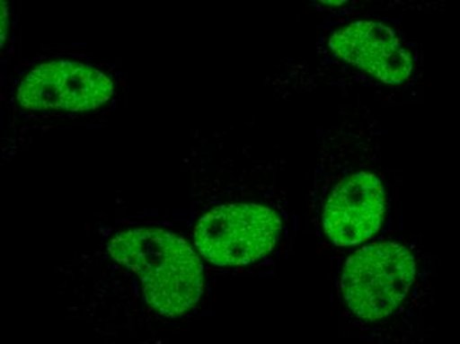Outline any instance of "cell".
Wrapping results in <instances>:
<instances>
[{
	"instance_id": "1",
	"label": "cell",
	"mask_w": 460,
	"mask_h": 344,
	"mask_svg": "<svg viewBox=\"0 0 460 344\" xmlns=\"http://www.w3.org/2000/svg\"><path fill=\"white\" fill-rule=\"evenodd\" d=\"M425 262L409 240L381 236L348 256L339 277L341 314L366 344H411L428 306Z\"/></svg>"
},
{
	"instance_id": "2",
	"label": "cell",
	"mask_w": 460,
	"mask_h": 344,
	"mask_svg": "<svg viewBox=\"0 0 460 344\" xmlns=\"http://www.w3.org/2000/svg\"><path fill=\"white\" fill-rule=\"evenodd\" d=\"M108 251L139 277L146 301L159 314H184L203 295V265L181 237L162 229H130L118 234Z\"/></svg>"
},
{
	"instance_id": "3",
	"label": "cell",
	"mask_w": 460,
	"mask_h": 344,
	"mask_svg": "<svg viewBox=\"0 0 460 344\" xmlns=\"http://www.w3.org/2000/svg\"><path fill=\"white\" fill-rule=\"evenodd\" d=\"M282 228L279 215L269 207L224 204L199 220L195 244L201 256L217 267H245L276 249Z\"/></svg>"
},
{
	"instance_id": "4",
	"label": "cell",
	"mask_w": 460,
	"mask_h": 344,
	"mask_svg": "<svg viewBox=\"0 0 460 344\" xmlns=\"http://www.w3.org/2000/svg\"><path fill=\"white\" fill-rule=\"evenodd\" d=\"M385 222V187L377 173L358 170L339 179L323 198L321 224L336 248L376 239Z\"/></svg>"
},
{
	"instance_id": "5",
	"label": "cell",
	"mask_w": 460,
	"mask_h": 344,
	"mask_svg": "<svg viewBox=\"0 0 460 344\" xmlns=\"http://www.w3.org/2000/svg\"><path fill=\"white\" fill-rule=\"evenodd\" d=\"M114 93L109 75L85 64L48 61L25 75L18 101L28 110L85 111L100 108Z\"/></svg>"
},
{
	"instance_id": "6",
	"label": "cell",
	"mask_w": 460,
	"mask_h": 344,
	"mask_svg": "<svg viewBox=\"0 0 460 344\" xmlns=\"http://www.w3.org/2000/svg\"><path fill=\"white\" fill-rule=\"evenodd\" d=\"M339 60L388 85H402L415 71L413 50L389 25L358 21L339 28L327 41Z\"/></svg>"
},
{
	"instance_id": "7",
	"label": "cell",
	"mask_w": 460,
	"mask_h": 344,
	"mask_svg": "<svg viewBox=\"0 0 460 344\" xmlns=\"http://www.w3.org/2000/svg\"><path fill=\"white\" fill-rule=\"evenodd\" d=\"M5 30H7V7L5 3L2 2V46L5 40Z\"/></svg>"
}]
</instances>
